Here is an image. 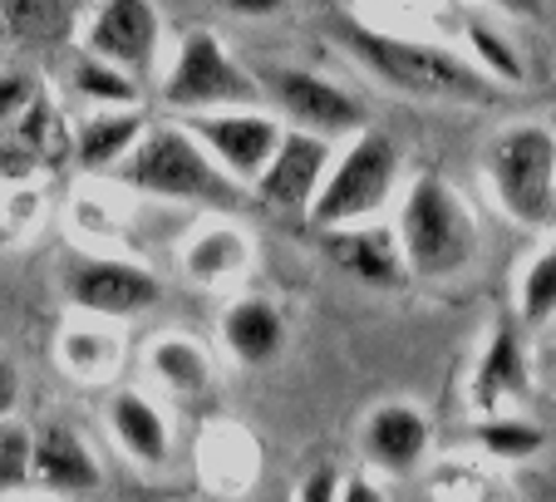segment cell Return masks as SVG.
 <instances>
[{"instance_id":"obj_34","label":"cell","mask_w":556,"mask_h":502,"mask_svg":"<svg viewBox=\"0 0 556 502\" xmlns=\"http://www.w3.org/2000/svg\"><path fill=\"white\" fill-rule=\"evenodd\" d=\"M497 5H507V11L527 15V21H536V15H542V0H497Z\"/></svg>"},{"instance_id":"obj_6","label":"cell","mask_w":556,"mask_h":502,"mask_svg":"<svg viewBox=\"0 0 556 502\" xmlns=\"http://www.w3.org/2000/svg\"><path fill=\"white\" fill-rule=\"evenodd\" d=\"M163 99L173 109H188V114H207V109H256L262 89L252 84V74L242 64H231V54L222 50L217 35L192 30L178 45Z\"/></svg>"},{"instance_id":"obj_23","label":"cell","mask_w":556,"mask_h":502,"mask_svg":"<svg viewBox=\"0 0 556 502\" xmlns=\"http://www.w3.org/2000/svg\"><path fill=\"white\" fill-rule=\"evenodd\" d=\"M468 45L478 50V64H483V74L493 84H522L527 79V70H522V60H517V50L507 45V35H497L488 21L468 25Z\"/></svg>"},{"instance_id":"obj_31","label":"cell","mask_w":556,"mask_h":502,"mask_svg":"<svg viewBox=\"0 0 556 502\" xmlns=\"http://www.w3.org/2000/svg\"><path fill=\"white\" fill-rule=\"evenodd\" d=\"M231 15H247V21H262V15H276L286 0H222Z\"/></svg>"},{"instance_id":"obj_13","label":"cell","mask_w":556,"mask_h":502,"mask_svg":"<svg viewBox=\"0 0 556 502\" xmlns=\"http://www.w3.org/2000/svg\"><path fill=\"white\" fill-rule=\"evenodd\" d=\"M109 429H114L118 449H124L134 463H143V468H163V463H168V453H173L168 418L157 414L143 394L118 389V394L109 399Z\"/></svg>"},{"instance_id":"obj_33","label":"cell","mask_w":556,"mask_h":502,"mask_svg":"<svg viewBox=\"0 0 556 502\" xmlns=\"http://www.w3.org/2000/svg\"><path fill=\"white\" fill-rule=\"evenodd\" d=\"M340 502H384V492H379L369 478H350L345 492H340Z\"/></svg>"},{"instance_id":"obj_14","label":"cell","mask_w":556,"mask_h":502,"mask_svg":"<svg viewBox=\"0 0 556 502\" xmlns=\"http://www.w3.org/2000/svg\"><path fill=\"white\" fill-rule=\"evenodd\" d=\"M365 449L379 468L404 473L429 449V424H424V414L409 404H384V409H375L365 424Z\"/></svg>"},{"instance_id":"obj_2","label":"cell","mask_w":556,"mask_h":502,"mask_svg":"<svg viewBox=\"0 0 556 502\" xmlns=\"http://www.w3.org/2000/svg\"><path fill=\"white\" fill-rule=\"evenodd\" d=\"M400 251L404 266L424 281H443L458 276L478 251V227H472L463 198L439 178H419L404 198L400 217Z\"/></svg>"},{"instance_id":"obj_30","label":"cell","mask_w":556,"mask_h":502,"mask_svg":"<svg viewBox=\"0 0 556 502\" xmlns=\"http://www.w3.org/2000/svg\"><path fill=\"white\" fill-rule=\"evenodd\" d=\"M295 502H340V492H336V468H315L311 478L301 482Z\"/></svg>"},{"instance_id":"obj_25","label":"cell","mask_w":556,"mask_h":502,"mask_svg":"<svg viewBox=\"0 0 556 502\" xmlns=\"http://www.w3.org/2000/svg\"><path fill=\"white\" fill-rule=\"evenodd\" d=\"M556 315V247H546L522 276V321L542 325Z\"/></svg>"},{"instance_id":"obj_16","label":"cell","mask_w":556,"mask_h":502,"mask_svg":"<svg viewBox=\"0 0 556 502\" xmlns=\"http://www.w3.org/2000/svg\"><path fill=\"white\" fill-rule=\"evenodd\" d=\"M222 340L237 360L247 365H266L276 350L286 346V325H281V311L271 301H237L222 321Z\"/></svg>"},{"instance_id":"obj_4","label":"cell","mask_w":556,"mask_h":502,"mask_svg":"<svg viewBox=\"0 0 556 502\" xmlns=\"http://www.w3.org/2000/svg\"><path fill=\"white\" fill-rule=\"evenodd\" d=\"M488 178L513 222L532 231L556 227V134L542 124H517L497 134L488 153Z\"/></svg>"},{"instance_id":"obj_15","label":"cell","mask_w":556,"mask_h":502,"mask_svg":"<svg viewBox=\"0 0 556 502\" xmlns=\"http://www.w3.org/2000/svg\"><path fill=\"white\" fill-rule=\"evenodd\" d=\"M35 478L54 492H94L99 463L70 429H45L35 439Z\"/></svg>"},{"instance_id":"obj_12","label":"cell","mask_w":556,"mask_h":502,"mask_svg":"<svg viewBox=\"0 0 556 502\" xmlns=\"http://www.w3.org/2000/svg\"><path fill=\"white\" fill-rule=\"evenodd\" d=\"M326 247H330L340 272L359 276V281H369V286H404V272H409V266H404V256H400V247H394L389 231L359 227V222L355 227H330Z\"/></svg>"},{"instance_id":"obj_7","label":"cell","mask_w":556,"mask_h":502,"mask_svg":"<svg viewBox=\"0 0 556 502\" xmlns=\"http://www.w3.org/2000/svg\"><path fill=\"white\" fill-rule=\"evenodd\" d=\"M182 128H188L237 183H256L262 167L271 163V153L281 148V124H276L271 114H262V109H227V114L207 109V114H192Z\"/></svg>"},{"instance_id":"obj_19","label":"cell","mask_w":556,"mask_h":502,"mask_svg":"<svg viewBox=\"0 0 556 502\" xmlns=\"http://www.w3.org/2000/svg\"><path fill=\"white\" fill-rule=\"evenodd\" d=\"M247 262H252V247H247L242 231H231V227L198 231L188 256H182V266H188L198 281H227V276H237Z\"/></svg>"},{"instance_id":"obj_32","label":"cell","mask_w":556,"mask_h":502,"mask_svg":"<svg viewBox=\"0 0 556 502\" xmlns=\"http://www.w3.org/2000/svg\"><path fill=\"white\" fill-rule=\"evenodd\" d=\"M15 394H21V375H15V365H5V360H0V418H11Z\"/></svg>"},{"instance_id":"obj_27","label":"cell","mask_w":556,"mask_h":502,"mask_svg":"<svg viewBox=\"0 0 556 502\" xmlns=\"http://www.w3.org/2000/svg\"><path fill=\"white\" fill-rule=\"evenodd\" d=\"M60 355H64V365H70L74 375H104V369L114 365L118 346L109 340V335H99V330H70L64 335V346H60Z\"/></svg>"},{"instance_id":"obj_28","label":"cell","mask_w":556,"mask_h":502,"mask_svg":"<svg viewBox=\"0 0 556 502\" xmlns=\"http://www.w3.org/2000/svg\"><path fill=\"white\" fill-rule=\"evenodd\" d=\"M40 99V89H35V79L30 74H21V70H5L0 74V128H15L21 124V114Z\"/></svg>"},{"instance_id":"obj_5","label":"cell","mask_w":556,"mask_h":502,"mask_svg":"<svg viewBox=\"0 0 556 502\" xmlns=\"http://www.w3.org/2000/svg\"><path fill=\"white\" fill-rule=\"evenodd\" d=\"M400 178V148L389 143L384 134H359L345 153L330 163L326 183L311 202V222L315 227H355L369 212H379L394 192Z\"/></svg>"},{"instance_id":"obj_29","label":"cell","mask_w":556,"mask_h":502,"mask_svg":"<svg viewBox=\"0 0 556 502\" xmlns=\"http://www.w3.org/2000/svg\"><path fill=\"white\" fill-rule=\"evenodd\" d=\"M11 134L21 138V143H30V148H45V138L54 134V104L40 95V99H35V104L21 114V124H15Z\"/></svg>"},{"instance_id":"obj_20","label":"cell","mask_w":556,"mask_h":502,"mask_svg":"<svg viewBox=\"0 0 556 502\" xmlns=\"http://www.w3.org/2000/svg\"><path fill=\"white\" fill-rule=\"evenodd\" d=\"M148 365H153V375L168 389H178V394H192V389L207 385V355H202L192 340H157V346L148 350Z\"/></svg>"},{"instance_id":"obj_9","label":"cell","mask_w":556,"mask_h":502,"mask_svg":"<svg viewBox=\"0 0 556 502\" xmlns=\"http://www.w3.org/2000/svg\"><path fill=\"white\" fill-rule=\"evenodd\" d=\"M266 79H271V99L305 128V134L330 138V134H355V128L365 124V109H359L340 84L320 79V74L281 64V70H271Z\"/></svg>"},{"instance_id":"obj_26","label":"cell","mask_w":556,"mask_h":502,"mask_svg":"<svg viewBox=\"0 0 556 502\" xmlns=\"http://www.w3.org/2000/svg\"><path fill=\"white\" fill-rule=\"evenodd\" d=\"M35 473V434L0 418V488H21Z\"/></svg>"},{"instance_id":"obj_10","label":"cell","mask_w":556,"mask_h":502,"mask_svg":"<svg viewBox=\"0 0 556 502\" xmlns=\"http://www.w3.org/2000/svg\"><path fill=\"white\" fill-rule=\"evenodd\" d=\"M64 291L79 311L94 315H138L157 301V281L134 262H74L64 276Z\"/></svg>"},{"instance_id":"obj_18","label":"cell","mask_w":556,"mask_h":502,"mask_svg":"<svg viewBox=\"0 0 556 502\" xmlns=\"http://www.w3.org/2000/svg\"><path fill=\"white\" fill-rule=\"evenodd\" d=\"M507 394H527V355L513 330H497L483 365H478V379H472V404L493 409V404H503Z\"/></svg>"},{"instance_id":"obj_21","label":"cell","mask_w":556,"mask_h":502,"mask_svg":"<svg viewBox=\"0 0 556 502\" xmlns=\"http://www.w3.org/2000/svg\"><path fill=\"white\" fill-rule=\"evenodd\" d=\"M74 89L85 99H99V104H114V109H134V99H138V89L128 84V70L94 60V54L74 64Z\"/></svg>"},{"instance_id":"obj_1","label":"cell","mask_w":556,"mask_h":502,"mask_svg":"<svg viewBox=\"0 0 556 502\" xmlns=\"http://www.w3.org/2000/svg\"><path fill=\"white\" fill-rule=\"evenodd\" d=\"M345 50L365 64L369 74L414 99H448V104H483L493 95V79L483 70H472L468 60H458L453 50L439 45H419L404 35H384L369 25L345 21Z\"/></svg>"},{"instance_id":"obj_17","label":"cell","mask_w":556,"mask_h":502,"mask_svg":"<svg viewBox=\"0 0 556 502\" xmlns=\"http://www.w3.org/2000/svg\"><path fill=\"white\" fill-rule=\"evenodd\" d=\"M143 138V114L138 109H114V114H94L74 134V153L85 167H109L128 158V148Z\"/></svg>"},{"instance_id":"obj_22","label":"cell","mask_w":556,"mask_h":502,"mask_svg":"<svg viewBox=\"0 0 556 502\" xmlns=\"http://www.w3.org/2000/svg\"><path fill=\"white\" fill-rule=\"evenodd\" d=\"M478 443L507 463H522V459H532V453H542L546 439L527 418H488V424H478Z\"/></svg>"},{"instance_id":"obj_11","label":"cell","mask_w":556,"mask_h":502,"mask_svg":"<svg viewBox=\"0 0 556 502\" xmlns=\"http://www.w3.org/2000/svg\"><path fill=\"white\" fill-rule=\"evenodd\" d=\"M157 50V11L153 0H104L89 25V54L118 70H143Z\"/></svg>"},{"instance_id":"obj_3","label":"cell","mask_w":556,"mask_h":502,"mask_svg":"<svg viewBox=\"0 0 556 502\" xmlns=\"http://www.w3.org/2000/svg\"><path fill=\"white\" fill-rule=\"evenodd\" d=\"M118 178H124L128 188L157 192V198H188V202H212V208H231V202H237V183L222 178L212 153L188 128L143 134L128 148Z\"/></svg>"},{"instance_id":"obj_24","label":"cell","mask_w":556,"mask_h":502,"mask_svg":"<svg viewBox=\"0 0 556 502\" xmlns=\"http://www.w3.org/2000/svg\"><path fill=\"white\" fill-rule=\"evenodd\" d=\"M0 15L25 40H50L64 30V0H0Z\"/></svg>"},{"instance_id":"obj_8","label":"cell","mask_w":556,"mask_h":502,"mask_svg":"<svg viewBox=\"0 0 556 502\" xmlns=\"http://www.w3.org/2000/svg\"><path fill=\"white\" fill-rule=\"evenodd\" d=\"M330 163H336V158H330L326 138L305 134V128H291V134H281V148L271 153V163L262 167V178H256L252 188L271 212H311Z\"/></svg>"}]
</instances>
